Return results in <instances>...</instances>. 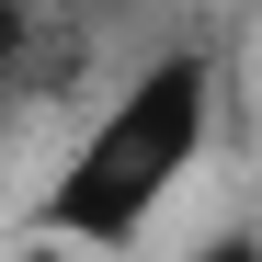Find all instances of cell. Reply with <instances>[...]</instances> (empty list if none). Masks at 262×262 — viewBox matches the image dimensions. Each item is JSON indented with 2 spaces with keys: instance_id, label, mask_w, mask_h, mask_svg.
<instances>
[{
  "instance_id": "cell-1",
  "label": "cell",
  "mask_w": 262,
  "mask_h": 262,
  "mask_svg": "<svg viewBox=\"0 0 262 262\" xmlns=\"http://www.w3.org/2000/svg\"><path fill=\"white\" fill-rule=\"evenodd\" d=\"M205 125H216V57H148L125 92L80 125V148L57 160L46 183V239L69 251H125L148 216L183 194V171L205 160Z\"/></svg>"
},
{
  "instance_id": "cell-2",
  "label": "cell",
  "mask_w": 262,
  "mask_h": 262,
  "mask_svg": "<svg viewBox=\"0 0 262 262\" xmlns=\"http://www.w3.org/2000/svg\"><path fill=\"white\" fill-rule=\"evenodd\" d=\"M23 114V12L0 0V125Z\"/></svg>"
},
{
  "instance_id": "cell-3",
  "label": "cell",
  "mask_w": 262,
  "mask_h": 262,
  "mask_svg": "<svg viewBox=\"0 0 262 262\" xmlns=\"http://www.w3.org/2000/svg\"><path fill=\"white\" fill-rule=\"evenodd\" d=\"M205 262H262V251L251 239H205Z\"/></svg>"
}]
</instances>
